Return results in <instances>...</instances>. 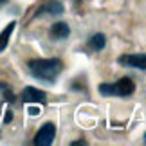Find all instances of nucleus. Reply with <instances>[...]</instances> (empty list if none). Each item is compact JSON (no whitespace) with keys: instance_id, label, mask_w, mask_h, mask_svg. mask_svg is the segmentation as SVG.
I'll list each match as a JSON object with an SVG mask.
<instances>
[{"instance_id":"nucleus-14","label":"nucleus","mask_w":146,"mask_h":146,"mask_svg":"<svg viewBox=\"0 0 146 146\" xmlns=\"http://www.w3.org/2000/svg\"><path fill=\"white\" fill-rule=\"evenodd\" d=\"M144 143H146V133H144Z\"/></svg>"},{"instance_id":"nucleus-3","label":"nucleus","mask_w":146,"mask_h":146,"mask_svg":"<svg viewBox=\"0 0 146 146\" xmlns=\"http://www.w3.org/2000/svg\"><path fill=\"white\" fill-rule=\"evenodd\" d=\"M54 137H56V125L54 123H45V125H42V128L36 132L35 144L36 146H49V144H52Z\"/></svg>"},{"instance_id":"nucleus-12","label":"nucleus","mask_w":146,"mask_h":146,"mask_svg":"<svg viewBox=\"0 0 146 146\" xmlns=\"http://www.w3.org/2000/svg\"><path fill=\"white\" fill-rule=\"evenodd\" d=\"M11 119H13V114H11V112H7V114H5V119H4V123H9Z\"/></svg>"},{"instance_id":"nucleus-8","label":"nucleus","mask_w":146,"mask_h":146,"mask_svg":"<svg viewBox=\"0 0 146 146\" xmlns=\"http://www.w3.org/2000/svg\"><path fill=\"white\" fill-rule=\"evenodd\" d=\"M15 25H16V22H9V24L4 27V31L0 33V52H4L5 47H7L9 38H11V35H13V31H15Z\"/></svg>"},{"instance_id":"nucleus-13","label":"nucleus","mask_w":146,"mask_h":146,"mask_svg":"<svg viewBox=\"0 0 146 146\" xmlns=\"http://www.w3.org/2000/svg\"><path fill=\"white\" fill-rule=\"evenodd\" d=\"M5 2H7V0H0V5H2V4H5Z\"/></svg>"},{"instance_id":"nucleus-2","label":"nucleus","mask_w":146,"mask_h":146,"mask_svg":"<svg viewBox=\"0 0 146 146\" xmlns=\"http://www.w3.org/2000/svg\"><path fill=\"white\" fill-rule=\"evenodd\" d=\"M135 92V83L130 78H121L114 83H101L99 85V94L106 98H128Z\"/></svg>"},{"instance_id":"nucleus-1","label":"nucleus","mask_w":146,"mask_h":146,"mask_svg":"<svg viewBox=\"0 0 146 146\" xmlns=\"http://www.w3.org/2000/svg\"><path fill=\"white\" fill-rule=\"evenodd\" d=\"M27 67H29V72L33 74V78L47 83H54L56 78L63 70V61L58 58H36V60H31Z\"/></svg>"},{"instance_id":"nucleus-5","label":"nucleus","mask_w":146,"mask_h":146,"mask_svg":"<svg viewBox=\"0 0 146 146\" xmlns=\"http://www.w3.org/2000/svg\"><path fill=\"white\" fill-rule=\"evenodd\" d=\"M45 92L43 90H38L35 87H25L22 90V101L24 103H45Z\"/></svg>"},{"instance_id":"nucleus-11","label":"nucleus","mask_w":146,"mask_h":146,"mask_svg":"<svg viewBox=\"0 0 146 146\" xmlns=\"http://www.w3.org/2000/svg\"><path fill=\"white\" fill-rule=\"evenodd\" d=\"M87 143L85 141H74V143H70V146H85Z\"/></svg>"},{"instance_id":"nucleus-4","label":"nucleus","mask_w":146,"mask_h":146,"mask_svg":"<svg viewBox=\"0 0 146 146\" xmlns=\"http://www.w3.org/2000/svg\"><path fill=\"white\" fill-rule=\"evenodd\" d=\"M117 63L128 69L146 70V54H123L117 58Z\"/></svg>"},{"instance_id":"nucleus-7","label":"nucleus","mask_w":146,"mask_h":146,"mask_svg":"<svg viewBox=\"0 0 146 146\" xmlns=\"http://www.w3.org/2000/svg\"><path fill=\"white\" fill-rule=\"evenodd\" d=\"M69 35H70V27L67 22H56L49 29V36L52 40H65V38H69Z\"/></svg>"},{"instance_id":"nucleus-9","label":"nucleus","mask_w":146,"mask_h":146,"mask_svg":"<svg viewBox=\"0 0 146 146\" xmlns=\"http://www.w3.org/2000/svg\"><path fill=\"white\" fill-rule=\"evenodd\" d=\"M105 45H106V38H105V35H101V33L92 35L90 40H88V47H90L92 50H103Z\"/></svg>"},{"instance_id":"nucleus-10","label":"nucleus","mask_w":146,"mask_h":146,"mask_svg":"<svg viewBox=\"0 0 146 146\" xmlns=\"http://www.w3.org/2000/svg\"><path fill=\"white\" fill-rule=\"evenodd\" d=\"M0 94L5 98V101H9V103H13L15 101V96H13V90L7 87V85H4V83H0Z\"/></svg>"},{"instance_id":"nucleus-6","label":"nucleus","mask_w":146,"mask_h":146,"mask_svg":"<svg viewBox=\"0 0 146 146\" xmlns=\"http://www.w3.org/2000/svg\"><path fill=\"white\" fill-rule=\"evenodd\" d=\"M65 11L63 4L60 2V0H50V2L43 4L40 9L36 11V16H43V15H50V16H58Z\"/></svg>"}]
</instances>
